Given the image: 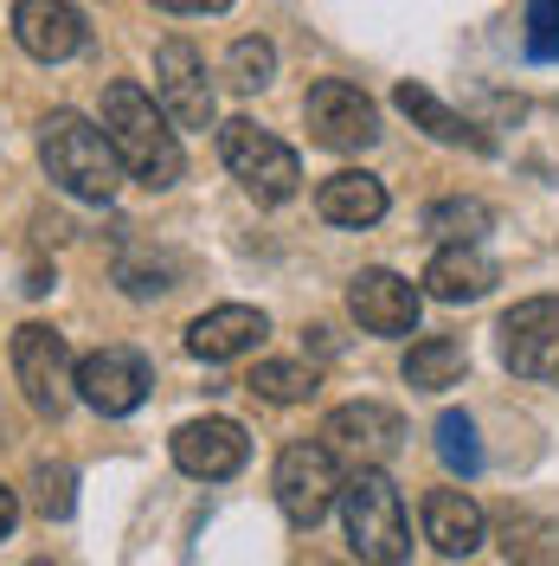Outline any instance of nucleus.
Segmentation results:
<instances>
[{
  "mask_svg": "<svg viewBox=\"0 0 559 566\" xmlns=\"http://www.w3.org/2000/svg\"><path fill=\"white\" fill-rule=\"evenodd\" d=\"M104 136L116 148V161H123V175L141 180V187H175L180 168H187V155H180V129L168 123V109L155 104L141 84L129 77H116L104 91Z\"/></svg>",
  "mask_w": 559,
  "mask_h": 566,
  "instance_id": "obj_1",
  "label": "nucleus"
},
{
  "mask_svg": "<svg viewBox=\"0 0 559 566\" xmlns=\"http://www.w3.org/2000/svg\"><path fill=\"white\" fill-rule=\"evenodd\" d=\"M39 161H45V175L59 180L71 200H91V207L116 200V187H123V161H116V148H109L104 123H91V116H77V109H52V116H45V129H39Z\"/></svg>",
  "mask_w": 559,
  "mask_h": 566,
  "instance_id": "obj_2",
  "label": "nucleus"
},
{
  "mask_svg": "<svg viewBox=\"0 0 559 566\" xmlns=\"http://www.w3.org/2000/svg\"><path fill=\"white\" fill-rule=\"evenodd\" d=\"M341 522H348V547L360 554V566H405L412 560V522L405 502L392 490L386 470H354L341 476Z\"/></svg>",
  "mask_w": 559,
  "mask_h": 566,
  "instance_id": "obj_3",
  "label": "nucleus"
},
{
  "mask_svg": "<svg viewBox=\"0 0 559 566\" xmlns=\"http://www.w3.org/2000/svg\"><path fill=\"white\" fill-rule=\"evenodd\" d=\"M219 155H225L232 180L245 187L257 207H283V200H296V187H303V161H296V148L277 142L271 129H257L251 116L219 123Z\"/></svg>",
  "mask_w": 559,
  "mask_h": 566,
  "instance_id": "obj_4",
  "label": "nucleus"
},
{
  "mask_svg": "<svg viewBox=\"0 0 559 566\" xmlns=\"http://www.w3.org/2000/svg\"><path fill=\"white\" fill-rule=\"evenodd\" d=\"M77 360H71L65 335L59 328H45V322H27V328H13V380L27 392V406H33L39 419H59L71 399H77Z\"/></svg>",
  "mask_w": 559,
  "mask_h": 566,
  "instance_id": "obj_5",
  "label": "nucleus"
},
{
  "mask_svg": "<svg viewBox=\"0 0 559 566\" xmlns=\"http://www.w3.org/2000/svg\"><path fill=\"white\" fill-rule=\"evenodd\" d=\"M303 123H309V142L328 155H360L380 142V104L348 77H321L303 97Z\"/></svg>",
  "mask_w": 559,
  "mask_h": 566,
  "instance_id": "obj_6",
  "label": "nucleus"
},
{
  "mask_svg": "<svg viewBox=\"0 0 559 566\" xmlns=\"http://www.w3.org/2000/svg\"><path fill=\"white\" fill-rule=\"evenodd\" d=\"M271 490H277V509L289 528H315L328 509H335V495H341V463L335 451L309 438V444H289L277 458V476H271Z\"/></svg>",
  "mask_w": 559,
  "mask_h": 566,
  "instance_id": "obj_7",
  "label": "nucleus"
},
{
  "mask_svg": "<svg viewBox=\"0 0 559 566\" xmlns=\"http://www.w3.org/2000/svg\"><path fill=\"white\" fill-rule=\"evenodd\" d=\"M321 444L348 470H386L399 458V444H405V419L392 406H380V399H354V406H335L321 419Z\"/></svg>",
  "mask_w": 559,
  "mask_h": 566,
  "instance_id": "obj_8",
  "label": "nucleus"
},
{
  "mask_svg": "<svg viewBox=\"0 0 559 566\" xmlns=\"http://www.w3.org/2000/svg\"><path fill=\"white\" fill-rule=\"evenodd\" d=\"M495 348H502V367L508 374L559 387V296H527V303H515L502 316V328H495Z\"/></svg>",
  "mask_w": 559,
  "mask_h": 566,
  "instance_id": "obj_9",
  "label": "nucleus"
},
{
  "mask_svg": "<svg viewBox=\"0 0 559 566\" xmlns=\"http://www.w3.org/2000/svg\"><path fill=\"white\" fill-rule=\"evenodd\" d=\"M77 399L91 406V412H104V419H129L141 399H148V387H155V367L141 360L136 348H97L77 360Z\"/></svg>",
  "mask_w": 559,
  "mask_h": 566,
  "instance_id": "obj_10",
  "label": "nucleus"
},
{
  "mask_svg": "<svg viewBox=\"0 0 559 566\" xmlns=\"http://www.w3.org/2000/svg\"><path fill=\"white\" fill-rule=\"evenodd\" d=\"M155 104L168 109L175 129H212V84H207V59L187 45V39H168L155 52Z\"/></svg>",
  "mask_w": 559,
  "mask_h": 566,
  "instance_id": "obj_11",
  "label": "nucleus"
},
{
  "mask_svg": "<svg viewBox=\"0 0 559 566\" xmlns=\"http://www.w3.org/2000/svg\"><path fill=\"white\" fill-rule=\"evenodd\" d=\"M175 463L200 483H225L251 463V431L239 419H187L175 431Z\"/></svg>",
  "mask_w": 559,
  "mask_h": 566,
  "instance_id": "obj_12",
  "label": "nucleus"
},
{
  "mask_svg": "<svg viewBox=\"0 0 559 566\" xmlns=\"http://www.w3.org/2000/svg\"><path fill=\"white\" fill-rule=\"evenodd\" d=\"M348 310L354 322L367 328V335H386V342H399V335H412L419 328V310L424 296L412 290V277H399V271H360V277L348 283Z\"/></svg>",
  "mask_w": 559,
  "mask_h": 566,
  "instance_id": "obj_13",
  "label": "nucleus"
},
{
  "mask_svg": "<svg viewBox=\"0 0 559 566\" xmlns=\"http://www.w3.org/2000/svg\"><path fill=\"white\" fill-rule=\"evenodd\" d=\"M13 39H20V52L39 59V65H59V59H77L84 52V13L71 7V0H13Z\"/></svg>",
  "mask_w": 559,
  "mask_h": 566,
  "instance_id": "obj_14",
  "label": "nucleus"
},
{
  "mask_svg": "<svg viewBox=\"0 0 559 566\" xmlns=\"http://www.w3.org/2000/svg\"><path fill=\"white\" fill-rule=\"evenodd\" d=\"M424 541L444 554V560H470L483 541H489V515L470 490H431L424 495Z\"/></svg>",
  "mask_w": 559,
  "mask_h": 566,
  "instance_id": "obj_15",
  "label": "nucleus"
},
{
  "mask_svg": "<svg viewBox=\"0 0 559 566\" xmlns=\"http://www.w3.org/2000/svg\"><path fill=\"white\" fill-rule=\"evenodd\" d=\"M264 335H271L264 310H251V303H219V310H207V316L187 328V354H193V360H207V367H219V360L251 354Z\"/></svg>",
  "mask_w": 559,
  "mask_h": 566,
  "instance_id": "obj_16",
  "label": "nucleus"
},
{
  "mask_svg": "<svg viewBox=\"0 0 559 566\" xmlns=\"http://www.w3.org/2000/svg\"><path fill=\"white\" fill-rule=\"evenodd\" d=\"M495 258L483 245H437V258L424 264V296L437 303H476L495 290Z\"/></svg>",
  "mask_w": 559,
  "mask_h": 566,
  "instance_id": "obj_17",
  "label": "nucleus"
},
{
  "mask_svg": "<svg viewBox=\"0 0 559 566\" xmlns=\"http://www.w3.org/2000/svg\"><path fill=\"white\" fill-rule=\"evenodd\" d=\"M315 212H321L328 226L367 232V226L386 219V180L360 175V168H341V175H328L321 187H315Z\"/></svg>",
  "mask_w": 559,
  "mask_h": 566,
  "instance_id": "obj_18",
  "label": "nucleus"
},
{
  "mask_svg": "<svg viewBox=\"0 0 559 566\" xmlns=\"http://www.w3.org/2000/svg\"><path fill=\"white\" fill-rule=\"evenodd\" d=\"M392 104L412 116V129H424L431 142H444V148H476V155H489V136L470 123V116H456L437 91H424V84H399L392 91Z\"/></svg>",
  "mask_w": 559,
  "mask_h": 566,
  "instance_id": "obj_19",
  "label": "nucleus"
},
{
  "mask_svg": "<svg viewBox=\"0 0 559 566\" xmlns=\"http://www.w3.org/2000/svg\"><path fill=\"white\" fill-rule=\"evenodd\" d=\"M463 367H470L463 342H451V335H424V342H412V354H405V387L412 392H444V387L463 380Z\"/></svg>",
  "mask_w": 559,
  "mask_h": 566,
  "instance_id": "obj_20",
  "label": "nucleus"
},
{
  "mask_svg": "<svg viewBox=\"0 0 559 566\" xmlns=\"http://www.w3.org/2000/svg\"><path fill=\"white\" fill-rule=\"evenodd\" d=\"M489 226H495L489 200H470V193H451V200H431L424 207V232H437L444 245H483Z\"/></svg>",
  "mask_w": 559,
  "mask_h": 566,
  "instance_id": "obj_21",
  "label": "nucleus"
},
{
  "mask_svg": "<svg viewBox=\"0 0 559 566\" xmlns=\"http://www.w3.org/2000/svg\"><path fill=\"white\" fill-rule=\"evenodd\" d=\"M245 387L271 406H303V399H315V367L309 360H257Z\"/></svg>",
  "mask_w": 559,
  "mask_h": 566,
  "instance_id": "obj_22",
  "label": "nucleus"
},
{
  "mask_svg": "<svg viewBox=\"0 0 559 566\" xmlns=\"http://www.w3.org/2000/svg\"><path fill=\"white\" fill-rule=\"evenodd\" d=\"M437 458H444V470L463 476V483L483 470V438H476V419H470V412H444V419H437Z\"/></svg>",
  "mask_w": 559,
  "mask_h": 566,
  "instance_id": "obj_23",
  "label": "nucleus"
},
{
  "mask_svg": "<svg viewBox=\"0 0 559 566\" xmlns=\"http://www.w3.org/2000/svg\"><path fill=\"white\" fill-rule=\"evenodd\" d=\"M225 77H232V91H264L277 77V45L271 39H239L225 52Z\"/></svg>",
  "mask_w": 559,
  "mask_h": 566,
  "instance_id": "obj_24",
  "label": "nucleus"
},
{
  "mask_svg": "<svg viewBox=\"0 0 559 566\" xmlns=\"http://www.w3.org/2000/svg\"><path fill=\"white\" fill-rule=\"evenodd\" d=\"M33 483H39L33 502H39V515H45V522H65L71 509H77V495H71V483H77V476H71L65 463H39Z\"/></svg>",
  "mask_w": 559,
  "mask_h": 566,
  "instance_id": "obj_25",
  "label": "nucleus"
},
{
  "mask_svg": "<svg viewBox=\"0 0 559 566\" xmlns=\"http://www.w3.org/2000/svg\"><path fill=\"white\" fill-rule=\"evenodd\" d=\"M527 52L559 59V0H527Z\"/></svg>",
  "mask_w": 559,
  "mask_h": 566,
  "instance_id": "obj_26",
  "label": "nucleus"
},
{
  "mask_svg": "<svg viewBox=\"0 0 559 566\" xmlns=\"http://www.w3.org/2000/svg\"><path fill=\"white\" fill-rule=\"evenodd\" d=\"M148 7H161V13H225L232 0H148Z\"/></svg>",
  "mask_w": 559,
  "mask_h": 566,
  "instance_id": "obj_27",
  "label": "nucleus"
},
{
  "mask_svg": "<svg viewBox=\"0 0 559 566\" xmlns=\"http://www.w3.org/2000/svg\"><path fill=\"white\" fill-rule=\"evenodd\" d=\"M13 522H20V495H13L7 483H0V541L13 534Z\"/></svg>",
  "mask_w": 559,
  "mask_h": 566,
  "instance_id": "obj_28",
  "label": "nucleus"
},
{
  "mask_svg": "<svg viewBox=\"0 0 559 566\" xmlns=\"http://www.w3.org/2000/svg\"><path fill=\"white\" fill-rule=\"evenodd\" d=\"M33 566H52V560H33Z\"/></svg>",
  "mask_w": 559,
  "mask_h": 566,
  "instance_id": "obj_29",
  "label": "nucleus"
}]
</instances>
